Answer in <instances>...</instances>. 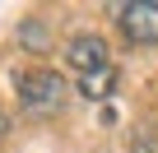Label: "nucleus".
<instances>
[{"instance_id":"obj_1","label":"nucleus","mask_w":158,"mask_h":153,"mask_svg":"<svg viewBox=\"0 0 158 153\" xmlns=\"http://www.w3.org/2000/svg\"><path fill=\"white\" fill-rule=\"evenodd\" d=\"M70 84H65V74L60 70H47V65H33V70H19L14 74V102L23 116H51L60 111Z\"/></svg>"},{"instance_id":"obj_2","label":"nucleus","mask_w":158,"mask_h":153,"mask_svg":"<svg viewBox=\"0 0 158 153\" xmlns=\"http://www.w3.org/2000/svg\"><path fill=\"white\" fill-rule=\"evenodd\" d=\"M112 19L130 46H158V0H121L112 5Z\"/></svg>"},{"instance_id":"obj_3","label":"nucleus","mask_w":158,"mask_h":153,"mask_svg":"<svg viewBox=\"0 0 158 153\" xmlns=\"http://www.w3.org/2000/svg\"><path fill=\"white\" fill-rule=\"evenodd\" d=\"M65 65L74 74H93V70H107L112 65V51L102 42V33H74L65 42Z\"/></svg>"},{"instance_id":"obj_4","label":"nucleus","mask_w":158,"mask_h":153,"mask_svg":"<svg viewBox=\"0 0 158 153\" xmlns=\"http://www.w3.org/2000/svg\"><path fill=\"white\" fill-rule=\"evenodd\" d=\"M79 93H84L89 102H98V98H112L116 93V70L107 65V70H93V74H79V84H74Z\"/></svg>"},{"instance_id":"obj_5","label":"nucleus","mask_w":158,"mask_h":153,"mask_svg":"<svg viewBox=\"0 0 158 153\" xmlns=\"http://www.w3.org/2000/svg\"><path fill=\"white\" fill-rule=\"evenodd\" d=\"M19 37H23V46H28V51H42V46H47V42H42V37H47V28H42V23H23V28H19Z\"/></svg>"},{"instance_id":"obj_6","label":"nucleus","mask_w":158,"mask_h":153,"mask_svg":"<svg viewBox=\"0 0 158 153\" xmlns=\"http://www.w3.org/2000/svg\"><path fill=\"white\" fill-rule=\"evenodd\" d=\"M5 135H10V111L0 107V139H5Z\"/></svg>"},{"instance_id":"obj_7","label":"nucleus","mask_w":158,"mask_h":153,"mask_svg":"<svg viewBox=\"0 0 158 153\" xmlns=\"http://www.w3.org/2000/svg\"><path fill=\"white\" fill-rule=\"evenodd\" d=\"M130 153H153V148H149V144H135V148H130Z\"/></svg>"}]
</instances>
